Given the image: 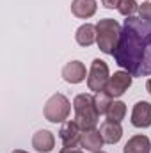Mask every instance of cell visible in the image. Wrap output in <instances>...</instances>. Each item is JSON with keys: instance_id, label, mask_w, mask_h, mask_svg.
Listing matches in <instances>:
<instances>
[{"instance_id": "cell-1", "label": "cell", "mask_w": 151, "mask_h": 153, "mask_svg": "<svg viewBox=\"0 0 151 153\" xmlns=\"http://www.w3.org/2000/svg\"><path fill=\"white\" fill-rule=\"evenodd\" d=\"M114 61L132 76L151 75V22L139 16L124 20L119 43L114 50Z\"/></svg>"}, {"instance_id": "cell-2", "label": "cell", "mask_w": 151, "mask_h": 153, "mask_svg": "<svg viewBox=\"0 0 151 153\" xmlns=\"http://www.w3.org/2000/svg\"><path fill=\"white\" fill-rule=\"evenodd\" d=\"M73 111H75V121L82 130H93L98 125V111L94 105V96L87 93L76 94L73 100Z\"/></svg>"}, {"instance_id": "cell-3", "label": "cell", "mask_w": 151, "mask_h": 153, "mask_svg": "<svg viewBox=\"0 0 151 153\" xmlns=\"http://www.w3.org/2000/svg\"><path fill=\"white\" fill-rule=\"evenodd\" d=\"M121 30L123 27L114 20V18H103L96 23V45L100 48V52L112 55L119 38H121Z\"/></svg>"}, {"instance_id": "cell-4", "label": "cell", "mask_w": 151, "mask_h": 153, "mask_svg": "<svg viewBox=\"0 0 151 153\" xmlns=\"http://www.w3.org/2000/svg\"><path fill=\"white\" fill-rule=\"evenodd\" d=\"M71 114V103L70 100L62 94V93H55L48 98V102L44 103L43 116L46 121L50 123H64Z\"/></svg>"}, {"instance_id": "cell-5", "label": "cell", "mask_w": 151, "mask_h": 153, "mask_svg": "<svg viewBox=\"0 0 151 153\" xmlns=\"http://www.w3.org/2000/svg\"><path fill=\"white\" fill-rule=\"evenodd\" d=\"M110 78V70H109V64L101 59H94L93 64H91V70H89V75H87V87L89 91H94V93H100L105 89L107 82Z\"/></svg>"}, {"instance_id": "cell-6", "label": "cell", "mask_w": 151, "mask_h": 153, "mask_svg": "<svg viewBox=\"0 0 151 153\" xmlns=\"http://www.w3.org/2000/svg\"><path fill=\"white\" fill-rule=\"evenodd\" d=\"M132 80H133V76L130 75L128 71H124V70L115 71L114 75H110V78H109V82H107L103 91L110 98H119V96H123L128 91V87L132 85Z\"/></svg>"}, {"instance_id": "cell-7", "label": "cell", "mask_w": 151, "mask_h": 153, "mask_svg": "<svg viewBox=\"0 0 151 153\" xmlns=\"http://www.w3.org/2000/svg\"><path fill=\"white\" fill-rule=\"evenodd\" d=\"M82 128L78 126L75 119L71 121H64L61 130H59V137H61V143L64 148H76L80 146V139H82Z\"/></svg>"}, {"instance_id": "cell-8", "label": "cell", "mask_w": 151, "mask_h": 153, "mask_svg": "<svg viewBox=\"0 0 151 153\" xmlns=\"http://www.w3.org/2000/svg\"><path fill=\"white\" fill-rule=\"evenodd\" d=\"M61 75L64 78V82H68V84H80V82H84L87 78L89 73H87L84 62H80V61H70V62L64 64Z\"/></svg>"}, {"instance_id": "cell-9", "label": "cell", "mask_w": 151, "mask_h": 153, "mask_svg": "<svg viewBox=\"0 0 151 153\" xmlns=\"http://www.w3.org/2000/svg\"><path fill=\"white\" fill-rule=\"evenodd\" d=\"M132 125L135 128H150L151 126V103L150 102H137L132 111Z\"/></svg>"}, {"instance_id": "cell-10", "label": "cell", "mask_w": 151, "mask_h": 153, "mask_svg": "<svg viewBox=\"0 0 151 153\" xmlns=\"http://www.w3.org/2000/svg\"><path fill=\"white\" fill-rule=\"evenodd\" d=\"M105 141L100 134V130L93 128V130H84L82 132V139H80V148H84L85 152H100L103 148Z\"/></svg>"}, {"instance_id": "cell-11", "label": "cell", "mask_w": 151, "mask_h": 153, "mask_svg": "<svg viewBox=\"0 0 151 153\" xmlns=\"http://www.w3.org/2000/svg\"><path fill=\"white\" fill-rule=\"evenodd\" d=\"M32 148L39 153H50L55 148V135L50 130H38L32 135Z\"/></svg>"}, {"instance_id": "cell-12", "label": "cell", "mask_w": 151, "mask_h": 153, "mask_svg": "<svg viewBox=\"0 0 151 153\" xmlns=\"http://www.w3.org/2000/svg\"><path fill=\"white\" fill-rule=\"evenodd\" d=\"M100 134L105 141V144H117L123 137V126L117 121H109L105 119L100 126Z\"/></svg>"}, {"instance_id": "cell-13", "label": "cell", "mask_w": 151, "mask_h": 153, "mask_svg": "<svg viewBox=\"0 0 151 153\" xmlns=\"http://www.w3.org/2000/svg\"><path fill=\"white\" fill-rule=\"evenodd\" d=\"M123 153H151V141L148 135L137 134L133 137L128 139V143L124 144Z\"/></svg>"}, {"instance_id": "cell-14", "label": "cell", "mask_w": 151, "mask_h": 153, "mask_svg": "<svg viewBox=\"0 0 151 153\" xmlns=\"http://www.w3.org/2000/svg\"><path fill=\"white\" fill-rule=\"evenodd\" d=\"M96 9H98L96 0H73L71 2V13L80 20H87L94 16Z\"/></svg>"}, {"instance_id": "cell-15", "label": "cell", "mask_w": 151, "mask_h": 153, "mask_svg": "<svg viewBox=\"0 0 151 153\" xmlns=\"http://www.w3.org/2000/svg\"><path fill=\"white\" fill-rule=\"evenodd\" d=\"M75 39L80 46H91L93 43H96V25L93 23H84L76 29Z\"/></svg>"}, {"instance_id": "cell-16", "label": "cell", "mask_w": 151, "mask_h": 153, "mask_svg": "<svg viewBox=\"0 0 151 153\" xmlns=\"http://www.w3.org/2000/svg\"><path fill=\"white\" fill-rule=\"evenodd\" d=\"M107 119L109 121H117L121 123L126 116V103L124 102H119V100H114L112 103L109 105V111H107Z\"/></svg>"}, {"instance_id": "cell-17", "label": "cell", "mask_w": 151, "mask_h": 153, "mask_svg": "<svg viewBox=\"0 0 151 153\" xmlns=\"http://www.w3.org/2000/svg\"><path fill=\"white\" fill-rule=\"evenodd\" d=\"M110 103H112V98H110L105 91H100V93L94 94V105H96V111H98V114L100 116L107 114Z\"/></svg>"}, {"instance_id": "cell-18", "label": "cell", "mask_w": 151, "mask_h": 153, "mask_svg": "<svg viewBox=\"0 0 151 153\" xmlns=\"http://www.w3.org/2000/svg\"><path fill=\"white\" fill-rule=\"evenodd\" d=\"M117 11H119V14H123V16L130 18V16H133V13H137V11H139V5H137V2H135V0H119Z\"/></svg>"}, {"instance_id": "cell-19", "label": "cell", "mask_w": 151, "mask_h": 153, "mask_svg": "<svg viewBox=\"0 0 151 153\" xmlns=\"http://www.w3.org/2000/svg\"><path fill=\"white\" fill-rule=\"evenodd\" d=\"M139 18L151 22V2H144L142 5H139Z\"/></svg>"}, {"instance_id": "cell-20", "label": "cell", "mask_w": 151, "mask_h": 153, "mask_svg": "<svg viewBox=\"0 0 151 153\" xmlns=\"http://www.w3.org/2000/svg\"><path fill=\"white\" fill-rule=\"evenodd\" d=\"M101 5L107 7V9H117L119 0H101Z\"/></svg>"}, {"instance_id": "cell-21", "label": "cell", "mask_w": 151, "mask_h": 153, "mask_svg": "<svg viewBox=\"0 0 151 153\" xmlns=\"http://www.w3.org/2000/svg\"><path fill=\"white\" fill-rule=\"evenodd\" d=\"M59 153H84L82 150H76V148H62Z\"/></svg>"}, {"instance_id": "cell-22", "label": "cell", "mask_w": 151, "mask_h": 153, "mask_svg": "<svg viewBox=\"0 0 151 153\" xmlns=\"http://www.w3.org/2000/svg\"><path fill=\"white\" fill-rule=\"evenodd\" d=\"M146 89H148V93L151 94V78H148V82H146Z\"/></svg>"}, {"instance_id": "cell-23", "label": "cell", "mask_w": 151, "mask_h": 153, "mask_svg": "<svg viewBox=\"0 0 151 153\" xmlns=\"http://www.w3.org/2000/svg\"><path fill=\"white\" fill-rule=\"evenodd\" d=\"M13 153H29V152H25V150H14Z\"/></svg>"}, {"instance_id": "cell-24", "label": "cell", "mask_w": 151, "mask_h": 153, "mask_svg": "<svg viewBox=\"0 0 151 153\" xmlns=\"http://www.w3.org/2000/svg\"><path fill=\"white\" fill-rule=\"evenodd\" d=\"M94 153H107V152H101V150H100V152H94Z\"/></svg>"}]
</instances>
